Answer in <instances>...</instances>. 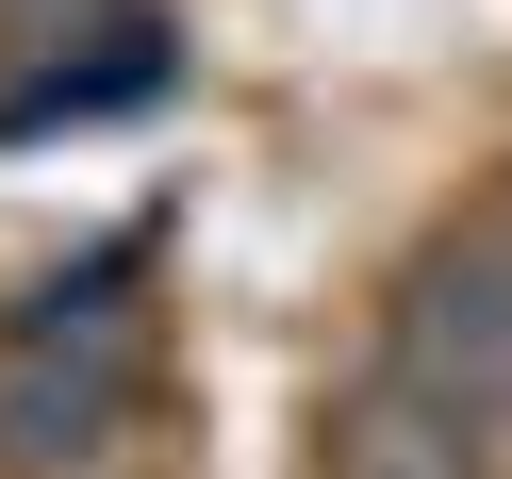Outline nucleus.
Listing matches in <instances>:
<instances>
[{
  "instance_id": "3",
  "label": "nucleus",
  "mask_w": 512,
  "mask_h": 479,
  "mask_svg": "<svg viewBox=\"0 0 512 479\" xmlns=\"http://www.w3.org/2000/svg\"><path fill=\"white\" fill-rule=\"evenodd\" d=\"M496 232H512V199H496Z\"/></svg>"
},
{
  "instance_id": "1",
  "label": "nucleus",
  "mask_w": 512,
  "mask_h": 479,
  "mask_svg": "<svg viewBox=\"0 0 512 479\" xmlns=\"http://www.w3.org/2000/svg\"><path fill=\"white\" fill-rule=\"evenodd\" d=\"M133 298H149L133 248H83V265H50L0 314V479H100L133 446V397H149V314Z\"/></svg>"
},
{
  "instance_id": "2",
  "label": "nucleus",
  "mask_w": 512,
  "mask_h": 479,
  "mask_svg": "<svg viewBox=\"0 0 512 479\" xmlns=\"http://www.w3.org/2000/svg\"><path fill=\"white\" fill-rule=\"evenodd\" d=\"M314 479H496V463H479V446L446 430L413 380H380V364H364L331 413H314Z\"/></svg>"
}]
</instances>
